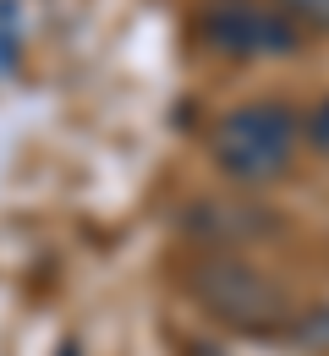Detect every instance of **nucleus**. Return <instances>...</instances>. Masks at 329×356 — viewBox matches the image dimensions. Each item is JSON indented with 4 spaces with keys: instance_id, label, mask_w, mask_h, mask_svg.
<instances>
[{
    "instance_id": "6",
    "label": "nucleus",
    "mask_w": 329,
    "mask_h": 356,
    "mask_svg": "<svg viewBox=\"0 0 329 356\" xmlns=\"http://www.w3.org/2000/svg\"><path fill=\"white\" fill-rule=\"evenodd\" d=\"M61 356H77V346H61Z\"/></svg>"
},
{
    "instance_id": "2",
    "label": "nucleus",
    "mask_w": 329,
    "mask_h": 356,
    "mask_svg": "<svg viewBox=\"0 0 329 356\" xmlns=\"http://www.w3.org/2000/svg\"><path fill=\"white\" fill-rule=\"evenodd\" d=\"M198 296L209 302L220 323H236V329H275L285 323V307H291L285 291L252 264H209L198 274Z\"/></svg>"
},
{
    "instance_id": "4",
    "label": "nucleus",
    "mask_w": 329,
    "mask_h": 356,
    "mask_svg": "<svg viewBox=\"0 0 329 356\" xmlns=\"http://www.w3.org/2000/svg\"><path fill=\"white\" fill-rule=\"evenodd\" d=\"M285 17L307 22V28H329V0H280Z\"/></svg>"
},
{
    "instance_id": "1",
    "label": "nucleus",
    "mask_w": 329,
    "mask_h": 356,
    "mask_svg": "<svg viewBox=\"0 0 329 356\" xmlns=\"http://www.w3.org/2000/svg\"><path fill=\"white\" fill-rule=\"evenodd\" d=\"M214 165L236 181V186H269L275 176L291 170L296 159V143L302 127L291 115V104L280 99H252V104H236L214 121Z\"/></svg>"
},
{
    "instance_id": "5",
    "label": "nucleus",
    "mask_w": 329,
    "mask_h": 356,
    "mask_svg": "<svg viewBox=\"0 0 329 356\" xmlns=\"http://www.w3.org/2000/svg\"><path fill=\"white\" fill-rule=\"evenodd\" d=\"M307 137H313V148L319 154H329V99L313 110V121H307Z\"/></svg>"
},
{
    "instance_id": "3",
    "label": "nucleus",
    "mask_w": 329,
    "mask_h": 356,
    "mask_svg": "<svg viewBox=\"0 0 329 356\" xmlns=\"http://www.w3.org/2000/svg\"><path fill=\"white\" fill-rule=\"evenodd\" d=\"M203 39L231 55V60H264V55H296V22L275 11V6H258V0H225L203 17Z\"/></svg>"
}]
</instances>
